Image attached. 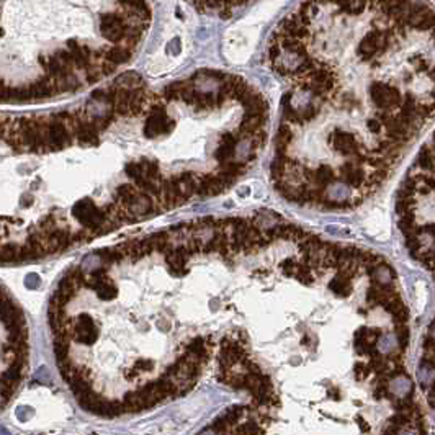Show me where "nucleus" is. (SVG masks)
I'll return each mask as SVG.
<instances>
[{"label": "nucleus", "instance_id": "c756f323", "mask_svg": "<svg viewBox=\"0 0 435 435\" xmlns=\"http://www.w3.org/2000/svg\"><path fill=\"white\" fill-rule=\"evenodd\" d=\"M300 115H301L303 123H305V121H311V120H314V118H316V115H317V108H316L314 105H309L306 110H303V112H300Z\"/></svg>", "mask_w": 435, "mask_h": 435}, {"label": "nucleus", "instance_id": "a211bd4d", "mask_svg": "<svg viewBox=\"0 0 435 435\" xmlns=\"http://www.w3.org/2000/svg\"><path fill=\"white\" fill-rule=\"evenodd\" d=\"M139 164H141V167H142L144 177H146L148 180H153V182H162L161 169H159L157 162L149 161V159H141Z\"/></svg>", "mask_w": 435, "mask_h": 435}, {"label": "nucleus", "instance_id": "f3484780", "mask_svg": "<svg viewBox=\"0 0 435 435\" xmlns=\"http://www.w3.org/2000/svg\"><path fill=\"white\" fill-rule=\"evenodd\" d=\"M329 289H330V292H334V295H337V296L347 298V296L352 293V281L347 280V278L339 277V275H335V277L330 280V283H329Z\"/></svg>", "mask_w": 435, "mask_h": 435}, {"label": "nucleus", "instance_id": "2eb2a0df", "mask_svg": "<svg viewBox=\"0 0 435 435\" xmlns=\"http://www.w3.org/2000/svg\"><path fill=\"white\" fill-rule=\"evenodd\" d=\"M131 56H133V53L128 51L126 47H123V46H110V50L107 53V59L110 62H113L115 66L126 64V62H129Z\"/></svg>", "mask_w": 435, "mask_h": 435}, {"label": "nucleus", "instance_id": "bb28decb", "mask_svg": "<svg viewBox=\"0 0 435 435\" xmlns=\"http://www.w3.org/2000/svg\"><path fill=\"white\" fill-rule=\"evenodd\" d=\"M414 205H416V200H414V198H406V200L398 198V202H396L398 215L404 216V215H407V213H412V206Z\"/></svg>", "mask_w": 435, "mask_h": 435}, {"label": "nucleus", "instance_id": "f8f14e48", "mask_svg": "<svg viewBox=\"0 0 435 435\" xmlns=\"http://www.w3.org/2000/svg\"><path fill=\"white\" fill-rule=\"evenodd\" d=\"M293 141V129L288 126L286 123H281L278 128L277 137H275V148H277V154H285L289 142Z\"/></svg>", "mask_w": 435, "mask_h": 435}, {"label": "nucleus", "instance_id": "6e6552de", "mask_svg": "<svg viewBox=\"0 0 435 435\" xmlns=\"http://www.w3.org/2000/svg\"><path fill=\"white\" fill-rule=\"evenodd\" d=\"M265 121H267V115H246L243 123H240L237 128L239 137H243V139H251L255 131L262 129Z\"/></svg>", "mask_w": 435, "mask_h": 435}, {"label": "nucleus", "instance_id": "7c9ffc66", "mask_svg": "<svg viewBox=\"0 0 435 435\" xmlns=\"http://www.w3.org/2000/svg\"><path fill=\"white\" fill-rule=\"evenodd\" d=\"M367 126H368V129L371 131L373 134H379V133H381V129H383V126L379 124V121H378L376 118L368 120V121H367Z\"/></svg>", "mask_w": 435, "mask_h": 435}, {"label": "nucleus", "instance_id": "aec40b11", "mask_svg": "<svg viewBox=\"0 0 435 435\" xmlns=\"http://www.w3.org/2000/svg\"><path fill=\"white\" fill-rule=\"evenodd\" d=\"M417 165L420 170L424 172H433V149H432V144L429 146L422 148L417 159Z\"/></svg>", "mask_w": 435, "mask_h": 435}, {"label": "nucleus", "instance_id": "20e7f679", "mask_svg": "<svg viewBox=\"0 0 435 435\" xmlns=\"http://www.w3.org/2000/svg\"><path fill=\"white\" fill-rule=\"evenodd\" d=\"M329 142L335 153H339L342 156H354L358 153V149H360V144H358L357 137L344 129H334L332 133L329 134Z\"/></svg>", "mask_w": 435, "mask_h": 435}, {"label": "nucleus", "instance_id": "9b49d317", "mask_svg": "<svg viewBox=\"0 0 435 435\" xmlns=\"http://www.w3.org/2000/svg\"><path fill=\"white\" fill-rule=\"evenodd\" d=\"M178 186H180L182 195L188 200L191 195L197 193V186H198V177L191 172H182L180 175H177Z\"/></svg>", "mask_w": 435, "mask_h": 435}, {"label": "nucleus", "instance_id": "cd10ccee", "mask_svg": "<svg viewBox=\"0 0 435 435\" xmlns=\"http://www.w3.org/2000/svg\"><path fill=\"white\" fill-rule=\"evenodd\" d=\"M295 265H296V260H295V259H285V260H281L280 268L283 270V273L286 275V277H293Z\"/></svg>", "mask_w": 435, "mask_h": 435}, {"label": "nucleus", "instance_id": "4be33fe9", "mask_svg": "<svg viewBox=\"0 0 435 435\" xmlns=\"http://www.w3.org/2000/svg\"><path fill=\"white\" fill-rule=\"evenodd\" d=\"M149 240H151V244H153V247H154V252L157 251V252L164 254L165 249L170 246V234L167 231L156 232V234H153V236L149 237Z\"/></svg>", "mask_w": 435, "mask_h": 435}, {"label": "nucleus", "instance_id": "9d476101", "mask_svg": "<svg viewBox=\"0 0 435 435\" xmlns=\"http://www.w3.org/2000/svg\"><path fill=\"white\" fill-rule=\"evenodd\" d=\"M337 178L335 170L330 165H319L317 169L313 170V182L317 186H321L322 190H326L329 185H332Z\"/></svg>", "mask_w": 435, "mask_h": 435}, {"label": "nucleus", "instance_id": "dca6fc26", "mask_svg": "<svg viewBox=\"0 0 435 435\" xmlns=\"http://www.w3.org/2000/svg\"><path fill=\"white\" fill-rule=\"evenodd\" d=\"M244 172H246V164L240 162V161H234V159L219 165V174H224L227 177H231L232 180H236V178L239 175H243Z\"/></svg>", "mask_w": 435, "mask_h": 435}, {"label": "nucleus", "instance_id": "b1692460", "mask_svg": "<svg viewBox=\"0 0 435 435\" xmlns=\"http://www.w3.org/2000/svg\"><path fill=\"white\" fill-rule=\"evenodd\" d=\"M186 84H188V82H174V84H170V85H167L164 88V92H162V96L167 102H170V100H180V95H182V92H183V88L186 87Z\"/></svg>", "mask_w": 435, "mask_h": 435}, {"label": "nucleus", "instance_id": "f257e3e1", "mask_svg": "<svg viewBox=\"0 0 435 435\" xmlns=\"http://www.w3.org/2000/svg\"><path fill=\"white\" fill-rule=\"evenodd\" d=\"M28 362V322L18 303L0 285V411L20 388Z\"/></svg>", "mask_w": 435, "mask_h": 435}, {"label": "nucleus", "instance_id": "ddd939ff", "mask_svg": "<svg viewBox=\"0 0 435 435\" xmlns=\"http://www.w3.org/2000/svg\"><path fill=\"white\" fill-rule=\"evenodd\" d=\"M113 84L116 87H121V88H141L144 87V80L142 77L137 72H126V74H121L118 77L115 79Z\"/></svg>", "mask_w": 435, "mask_h": 435}, {"label": "nucleus", "instance_id": "5701e85b", "mask_svg": "<svg viewBox=\"0 0 435 435\" xmlns=\"http://www.w3.org/2000/svg\"><path fill=\"white\" fill-rule=\"evenodd\" d=\"M124 174L128 175V178H131L133 180V185L136 186L137 183H139L141 180H144V172H142V167L139 162H128L126 165H124Z\"/></svg>", "mask_w": 435, "mask_h": 435}, {"label": "nucleus", "instance_id": "0eeeda50", "mask_svg": "<svg viewBox=\"0 0 435 435\" xmlns=\"http://www.w3.org/2000/svg\"><path fill=\"white\" fill-rule=\"evenodd\" d=\"M236 146H237L236 136L232 133H223V136H221V139H219V146L215 151V159L219 162V165L231 161L234 153H236Z\"/></svg>", "mask_w": 435, "mask_h": 435}, {"label": "nucleus", "instance_id": "c85d7f7f", "mask_svg": "<svg viewBox=\"0 0 435 435\" xmlns=\"http://www.w3.org/2000/svg\"><path fill=\"white\" fill-rule=\"evenodd\" d=\"M432 26H433V13L429 10V13L422 18V22H420L416 28L420 31H425V30H432Z\"/></svg>", "mask_w": 435, "mask_h": 435}, {"label": "nucleus", "instance_id": "1a4fd4ad", "mask_svg": "<svg viewBox=\"0 0 435 435\" xmlns=\"http://www.w3.org/2000/svg\"><path fill=\"white\" fill-rule=\"evenodd\" d=\"M116 249L123 254L124 260H129L131 264H136L137 260H141L142 257H146L142 252V247H141V239H131L126 240V243H121L116 246Z\"/></svg>", "mask_w": 435, "mask_h": 435}, {"label": "nucleus", "instance_id": "6ab92c4d", "mask_svg": "<svg viewBox=\"0 0 435 435\" xmlns=\"http://www.w3.org/2000/svg\"><path fill=\"white\" fill-rule=\"evenodd\" d=\"M293 277L298 280L300 283H303V285H311V283L316 280L313 270H311L306 264H301V262H296Z\"/></svg>", "mask_w": 435, "mask_h": 435}, {"label": "nucleus", "instance_id": "7ed1b4c3", "mask_svg": "<svg viewBox=\"0 0 435 435\" xmlns=\"http://www.w3.org/2000/svg\"><path fill=\"white\" fill-rule=\"evenodd\" d=\"M370 96L378 110H386V112L395 107H401L403 103V95L396 87L378 80L370 85Z\"/></svg>", "mask_w": 435, "mask_h": 435}, {"label": "nucleus", "instance_id": "2f4dec72", "mask_svg": "<svg viewBox=\"0 0 435 435\" xmlns=\"http://www.w3.org/2000/svg\"><path fill=\"white\" fill-rule=\"evenodd\" d=\"M219 15H221V18H223V20H227V18H231V15H232V12H231V7H229V5H227V2H226V5H224V9H223V10H221V13H219Z\"/></svg>", "mask_w": 435, "mask_h": 435}, {"label": "nucleus", "instance_id": "39448f33", "mask_svg": "<svg viewBox=\"0 0 435 435\" xmlns=\"http://www.w3.org/2000/svg\"><path fill=\"white\" fill-rule=\"evenodd\" d=\"M339 175H341V178H344L345 183L352 186V188H360L363 182L367 180V174H365V170L360 167V165H357L352 161H347L345 164L341 165Z\"/></svg>", "mask_w": 435, "mask_h": 435}, {"label": "nucleus", "instance_id": "412c9836", "mask_svg": "<svg viewBox=\"0 0 435 435\" xmlns=\"http://www.w3.org/2000/svg\"><path fill=\"white\" fill-rule=\"evenodd\" d=\"M197 112H203V110H211L216 107V99L215 93L206 92V93H197V100L193 103Z\"/></svg>", "mask_w": 435, "mask_h": 435}, {"label": "nucleus", "instance_id": "f03ea898", "mask_svg": "<svg viewBox=\"0 0 435 435\" xmlns=\"http://www.w3.org/2000/svg\"><path fill=\"white\" fill-rule=\"evenodd\" d=\"M175 126V121L169 118L167 107L162 102L149 105V115L144 121V136L148 139H156L162 134H169Z\"/></svg>", "mask_w": 435, "mask_h": 435}, {"label": "nucleus", "instance_id": "a878e982", "mask_svg": "<svg viewBox=\"0 0 435 435\" xmlns=\"http://www.w3.org/2000/svg\"><path fill=\"white\" fill-rule=\"evenodd\" d=\"M339 9L349 15H360V13L367 9V2H337Z\"/></svg>", "mask_w": 435, "mask_h": 435}, {"label": "nucleus", "instance_id": "393cba45", "mask_svg": "<svg viewBox=\"0 0 435 435\" xmlns=\"http://www.w3.org/2000/svg\"><path fill=\"white\" fill-rule=\"evenodd\" d=\"M298 15L301 17V20L305 22L306 25L311 23V20H313L316 15H317V5L313 4V2H305L300 5V10L296 12Z\"/></svg>", "mask_w": 435, "mask_h": 435}, {"label": "nucleus", "instance_id": "423d86ee", "mask_svg": "<svg viewBox=\"0 0 435 435\" xmlns=\"http://www.w3.org/2000/svg\"><path fill=\"white\" fill-rule=\"evenodd\" d=\"M226 190V185L218 175L213 174H206L198 177V186H197V193L200 197H215L219 195L221 191Z\"/></svg>", "mask_w": 435, "mask_h": 435}, {"label": "nucleus", "instance_id": "4468645a", "mask_svg": "<svg viewBox=\"0 0 435 435\" xmlns=\"http://www.w3.org/2000/svg\"><path fill=\"white\" fill-rule=\"evenodd\" d=\"M288 159L289 157L286 154H277V157L272 161V164H270V175L273 178V182H280V180L285 178Z\"/></svg>", "mask_w": 435, "mask_h": 435}]
</instances>
